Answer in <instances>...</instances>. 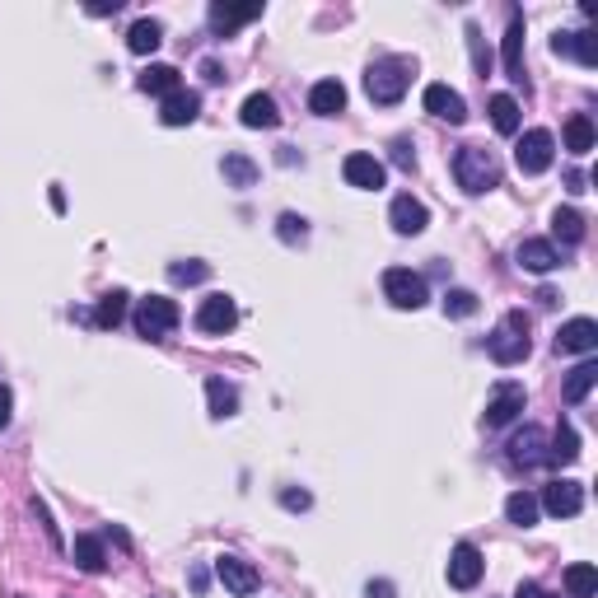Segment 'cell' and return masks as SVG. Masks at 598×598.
Wrapping results in <instances>:
<instances>
[{"mask_svg": "<svg viewBox=\"0 0 598 598\" xmlns=\"http://www.w3.org/2000/svg\"><path fill=\"white\" fill-rule=\"evenodd\" d=\"M215 580L225 584L234 598H253L257 589H262V575H257L253 561H243V556L225 552V556H215Z\"/></svg>", "mask_w": 598, "mask_h": 598, "instance_id": "obj_9", "label": "cell"}, {"mask_svg": "<svg viewBox=\"0 0 598 598\" xmlns=\"http://www.w3.org/2000/svg\"><path fill=\"white\" fill-rule=\"evenodd\" d=\"M524 407H528L524 384H514V379H500V384L491 388V398H486L482 426H486V430H505V426H514V421L524 416Z\"/></svg>", "mask_w": 598, "mask_h": 598, "instance_id": "obj_5", "label": "cell"}, {"mask_svg": "<svg viewBox=\"0 0 598 598\" xmlns=\"http://www.w3.org/2000/svg\"><path fill=\"white\" fill-rule=\"evenodd\" d=\"M239 122H243V127H253V131L276 127V122H281V108H276V99H271V94H248V99H243V108H239Z\"/></svg>", "mask_w": 598, "mask_h": 598, "instance_id": "obj_23", "label": "cell"}, {"mask_svg": "<svg viewBox=\"0 0 598 598\" xmlns=\"http://www.w3.org/2000/svg\"><path fill=\"white\" fill-rule=\"evenodd\" d=\"M169 281H173V285H197V281H206V262H173V267H169Z\"/></svg>", "mask_w": 598, "mask_h": 598, "instance_id": "obj_39", "label": "cell"}, {"mask_svg": "<svg viewBox=\"0 0 598 598\" xmlns=\"http://www.w3.org/2000/svg\"><path fill=\"white\" fill-rule=\"evenodd\" d=\"M281 505H285V510H309L314 496H309V491H281Z\"/></svg>", "mask_w": 598, "mask_h": 598, "instance_id": "obj_42", "label": "cell"}, {"mask_svg": "<svg viewBox=\"0 0 598 598\" xmlns=\"http://www.w3.org/2000/svg\"><path fill=\"white\" fill-rule=\"evenodd\" d=\"M552 229H556V239L584 243V215L575 211V206H556V211H552Z\"/></svg>", "mask_w": 598, "mask_h": 598, "instance_id": "obj_34", "label": "cell"}, {"mask_svg": "<svg viewBox=\"0 0 598 598\" xmlns=\"http://www.w3.org/2000/svg\"><path fill=\"white\" fill-rule=\"evenodd\" d=\"M566 150H570V155H580V159L594 150V122H589L584 113H575L566 122Z\"/></svg>", "mask_w": 598, "mask_h": 598, "instance_id": "obj_33", "label": "cell"}, {"mask_svg": "<svg viewBox=\"0 0 598 598\" xmlns=\"http://www.w3.org/2000/svg\"><path fill=\"white\" fill-rule=\"evenodd\" d=\"M365 598H393V584H388V580H370V584H365Z\"/></svg>", "mask_w": 598, "mask_h": 598, "instance_id": "obj_46", "label": "cell"}, {"mask_svg": "<svg viewBox=\"0 0 598 598\" xmlns=\"http://www.w3.org/2000/svg\"><path fill=\"white\" fill-rule=\"evenodd\" d=\"M454 178L468 197H482L491 187H500V159L486 145H458L454 155Z\"/></svg>", "mask_w": 598, "mask_h": 598, "instance_id": "obj_3", "label": "cell"}, {"mask_svg": "<svg viewBox=\"0 0 598 598\" xmlns=\"http://www.w3.org/2000/svg\"><path fill=\"white\" fill-rule=\"evenodd\" d=\"M342 178L351 187H360V192H379V187H384V178H388V169H384V159H374V155H365V150H356V155H346Z\"/></svg>", "mask_w": 598, "mask_h": 598, "instance_id": "obj_15", "label": "cell"}, {"mask_svg": "<svg viewBox=\"0 0 598 598\" xmlns=\"http://www.w3.org/2000/svg\"><path fill=\"white\" fill-rule=\"evenodd\" d=\"M276 234H281L285 243H309V225H304V215L285 211L281 220H276Z\"/></svg>", "mask_w": 598, "mask_h": 598, "instance_id": "obj_38", "label": "cell"}, {"mask_svg": "<svg viewBox=\"0 0 598 598\" xmlns=\"http://www.w3.org/2000/svg\"><path fill=\"white\" fill-rule=\"evenodd\" d=\"M201 75H206L211 85H220V80H229V75H225V66H220V61H201Z\"/></svg>", "mask_w": 598, "mask_h": 598, "instance_id": "obj_45", "label": "cell"}, {"mask_svg": "<svg viewBox=\"0 0 598 598\" xmlns=\"http://www.w3.org/2000/svg\"><path fill=\"white\" fill-rule=\"evenodd\" d=\"M594 384H598V365L589 356L575 365V370L566 374V388H561V398H566V407H580L589 393H594Z\"/></svg>", "mask_w": 598, "mask_h": 598, "instance_id": "obj_24", "label": "cell"}, {"mask_svg": "<svg viewBox=\"0 0 598 598\" xmlns=\"http://www.w3.org/2000/svg\"><path fill=\"white\" fill-rule=\"evenodd\" d=\"M477 309H482V304H477V295H472V290H463V285L444 295V318H472Z\"/></svg>", "mask_w": 598, "mask_h": 598, "instance_id": "obj_37", "label": "cell"}, {"mask_svg": "<svg viewBox=\"0 0 598 598\" xmlns=\"http://www.w3.org/2000/svg\"><path fill=\"white\" fill-rule=\"evenodd\" d=\"M131 323H136V332H141V337H150V342H164V337H169V332L183 323V309H178L173 299H164V295H150V299H141V304H136Z\"/></svg>", "mask_w": 598, "mask_h": 598, "instance_id": "obj_4", "label": "cell"}, {"mask_svg": "<svg viewBox=\"0 0 598 598\" xmlns=\"http://www.w3.org/2000/svg\"><path fill=\"white\" fill-rule=\"evenodd\" d=\"M505 75L514 85L528 89V71H524V15L514 10L510 15V29H505Z\"/></svg>", "mask_w": 598, "mask_h": 598, "instance_id": "obj_18", "label": "cell"}, {"mask_svg": "<svg viewBox=\"0 0 598 598\" xmlns=\"http://www.w3.org/2000/svg\"><path fill=\"white\" fill-rule=\"evenodd\" d=\"M547 454H552V463H575V458H580V435H575V426H570V421H561V426H556V440H552V449H547Z\"/></svg>", "mask_w": 598, "mask_h": 598, "instance_id": "obj_36", "label": "cell"}, {"mask_svg": "<svg viewBox=\"0 0 598 598\" xmlns=\"http://www.w3.org/2000/svg\"><path fill=\"white\" fill-rule=\"evenodd\" d=\"M388 225L398 229L402 239H412V234H421V229L430 225L426 201H416L412 192H402V197H393V206H388Z\"/></svg>", "mask_w": 598, "mask_h": 598, "instance_id": "obj_16", "label": "cell"}, {"mask_svg": "<svg viewBox=\"0 0 598 598\" xmlns=\"http://www.w3.org/2000/svg\"><path fill=\"white\" fill-rule=\"evenodd\" d=\"M33 514L43 519V528H47V538H52V547H61V533H57V524H52V514H47L43 500H33Z\"/></svg>", "mask_w": 598, "mask_h": 598, "instance_id": "obj_43", "label": "cell"}, {"mask_svg": "<svg viewBox=\"0 0 598 598\" xmlns=\"http://www.w3.org/2000/svg\"><path fill=\"white\" fill-rule=\"evenodd\" d=\"M538 510H542V514H552V519H575V514L584 510V486H580V482H570V477H556V482L542 486Z\"/></svg>", "mask_w": 598, "mask_h": 598, "instance_id": "obj_10", "label": "cell"}, {"mask_svg": "<svg viewBox=\"0 0 598 598\" xmlns=\"http://www.w3.org/2000/svg\"><path fill=\"white\" fill-rule=\"evenodd\" d=\"M159 43H164V24H159V19H136L127 29V47L136 57H150Z\"/></svg>", "mask_w": 598, "mask_h": 598, "instance_id": "obj_27", "label": "cell"}, {"mask_svg": "<svg viewBox=\"0 0 598 598\" xmlns=\"http://www.w3.org/2000/svg\"><path fill=\"white\" fill-rule=\"evenodd\" d=\"M412 75H416L412 57L374 61L370 71H365V94H370V103H379V108H393V103H402V94H407V85H412Z\"/></svg>", "mask_w": 598, "mask_h": 598, "instance_id": "obj_2", "label": "cell"}, {"mask_svg": "<svg viewBox=\"0 0 598 598\" xmlns=\"http://www.w3.org/2000/svg\"><path fill=\"white\" fill-rule=\"evenodd\" d=\"M491 127H496L500 136H514V131H519V99H514V94H496V99H491Z\"/></svg>", "mask_w": 598, "mask_h": 598, "instance_id": "obj_31", "label": "cell"}, {"mask_svg": "<svg viewBox=\"0 0 598 598\" xmlns=\"http://www.w3.org/2000/svg\"><path fill=\"white\" fill-rule=\"evenodd\" d=\"M514 598H547V594H542V589H538V584H533V580H528V584H519V594H514Z\"/></svg>", "mask_w": 598, "mask_h": 598, "instance_id": "obj_47", "label": "cell"}, {"mask_svg": "<svg viewBox=\"0 0 598 598\" xmlns=\"http://www.w3.org/2000/svg\"><path fill=\"white\" fill-rule=\"evenodd\" d=\"M136 85H141V94H159V99H169V94L183 89V80H178V66H145Z\"/></svg>", "mask_w": 598, "mask_h": 598, "instance_id": "obj_25", "label": "cell"}, {"mask_svg": "<svg viewBox=\"0 0 598 598\" xmlns=\"http://www.w3.org/2000/svg\"><path fill=\"white\" fill-rule=\"evenodd\" d=\"M594 346H598L594 318H570V323H561V332H556V351H561V356H594Z\"/></svg>", "mask_w": 598, "mask_h": 598, "instance_id": "obj_14", "label": "cell"}, {"mask_svg": "<svg viewBox=\"0 0 598 598\" xmlns=\"http://www.w3.org/2000/svg\"><path fill=\"white\" fill-rule=\"evenodd\" d=\"M421 103H426L430 117H440V122H449V127H463V122H468V103H463V94L449 89V85H426Z\"/></svg>", "mask_w": 598, "mask_h": 598, "instance_id": "obj_13", "label": "cell"}, {"mask_svg": "<svg viewBox=\"0 0 598 598\" xmlns=\"http://www.w3.org/2000/svg\"><path fill=\"white\" fill-rule=\"evenodd\" d=\"M206 402H211L215 421H225V416L239 412V388L225 384V379H206Z\"/></svg>", "mask_w": 598, "mask_h": 598, "instance_id": "obj_28", "label": "cell"}, {"mask_svg": "<svg viewBox=\"0 0 598 598\" xmlns=\"http://www.w3.org/2000/svg\"><path fill=\"white\" fill-rule=\"evenodd\" d=\"M556 159V136L547 127H533L519 136V145H514V164H519V173H528V178H538V173L552 169Z\"/></svg>", "mask_w": 598, "mask_h": 598, "instance_id": "obj_6", "label": "cell"}, {"mask_svg": "<svg viewBox=\"0 0 598 598\" xmlns=\"http://www.w3.org/2000/svg\"><path fill=\"white\" fill-rule=\"evenodd\" d=\"M75 566L89 570V575H99V570L108 566V556H103V538H99V533H80V538H75Z\"/></svg>", "mask_w": 598, "mask_h": 598, "instance_id": "obj_29", "label": "cell"}, {"mask_svg": "<svg viewBox=\"0 0 598 598\" xmlns=\"http://www.w3.org/2000/svg\"><path fill=\"white\" fill-rule=\"evenodd\" d=\"M444 575H449V584H454V589H463V594H468V589H477V584H482L486 556L477 552L472 542H458L454 552H449V570H444Z\"/></svg>", "mask_w": 598, "mask_h": 598, "instance_id": "obj_12", "label": "cell"}, {"mask_svg": "<svg viewBox=\"0 0 598 598\" xmlns=\"http://www.w3.org/2000/svg\"><path fill=\"white\" fill-rule=\"evenodd\" d=\"M384 295H388V304L393 309H421L430 299V290H426V276L421 271H412V267H388L384 271Z\"/></svg>", "mask_w": 598, "mask_h": 598, "instance_id": "obj_7", "label": "cell"}, {"mask_svg": "<svg viewBox=\"0 0 598 598\" xmlns=\"http://www.w3.org/2000/svg\"><path fill=\"white\" fill-rule=\"evenodd\" d=\"M566 594L570 598H594L598 594V570L589 566V561H575V566L566 570Z\"/></svg>", "mask_w": 598, "mask_h": 598, "instance_id": "obj_32", "label": "cell"}, {"mask_svg": "<svg viewBox=\"0 0 598 598\" xmlns=\"http://www.w3.org/2000/svg\"><path fill=\"white\" fill-rule=\"evenodd\" d=\"M468 43H472V61H477V71H491V52H482V29L477 24H468Z\"/></svg>", "mask_w": 598, "mask_h": 598, "instance_id": "obj_40", "label": "cell"}, {"mask_svg": "<svg viewBox=\"0 0 598 598\" xmlns=\"http://www.w3.org/2000/svg\"><path fill=\"white\" fill-rule=\"evenodd\" d=\"M197 117H201L197 89H178V94H169V99L159 103V122H164V127H192Z\"/></svg>", "mask_w": 598, "mask_h": 598, "instance_id": "obj_17", "label": "cell"}, {"mask_svg": "<svg viewBox=\"0 0 598 598\" xmlns=\"http://www.w3.org/2000/svg\"><path fill=\"white\" fill-rule=\"evenodd\" d=\"M505 458H510V468H524V472L552 463V454H547V430H542V426L514 430L510 444H505Z\"/></svg>", "mask_w": 598, "mask_h": 598, "instance_id": "obj_8", "label": "cell"}, {"mask_svg": "<svg viewBox=\"0 0 598 598\" xmlns=\"http://www.w3.org/2000/svg\"><path fill=\"white\" fill-rule=\"evenodd\" d=\"M309 113H318V117L346 113V85L342 80H318V85L309 89Z\"/></svg>", "mask_w": 598, "mask_h": 598, "instance_id": "obj_22", "label": "cell"}, {"mask_svg": "<svg viewBox=\"0 0 598 598\" xmlns=\"http://www.w3.org/2000/svg\"><path fill=\"white\" fill-rule=\"evenodd\" d=\"M528 332H533L528 314H524V309H510V314H505L496 328H491V337H486V351H491V360H496V365H505V370H510V365H524L528 351H533V337H528Z\"/></svg>", "mask_w": 598, "mask_h": 598, "instance_id": "obj_1", "label": "cell"}, {"mask_svg": "<svg viewBox=\"0 0 598 598\" xmlns=\"http://www.w3.org/2000/svg\"><path fill=\"white\" fill-rule=\"evenodd\" d=\"M257 15H262V5H225V0H215L211 5V33L215 38H229L234 29L253 24Z\"/></svg>", "mask_w": 598, "mask_h": 598, "instance_id": "obj_19", "label": "cell"}, {"mask_svg": "<svg viewBox=\"0 0 598 598\" xmlns=\"http://www.w3.org/2000/svg\"><path fill=\"white\" fill-rule=\"evenodd\" d=\"M127 290H108L99 299V309H94V328H117L122 318H127Z\"/></svg>", "mask_w": 598, "mask_h": 598, "instance_id": "obj_30", "label": "cell"}, {"mask_svg": "<svg viewBox=\"0 0 598 598\" xmlns=\"http://www.w3.org/2000/svg\"><path fill=\"white\" fill-rule=\"evenodd\" d=\"M10 416H15V393H10V388L0 384V430L10 426Z\"/></svg>", "mask_w": 598, "mask_h": 598, "instance_id": "obj_44", "label": "cell"}, {"mask_svg": "<svg viewBox=\"0 0 598 598\" xmlns=\"http://www.w3.org/2000/svg\"><path fill=\"white\" fill-rule=\"evenodd\" d=\"M552 52L556 57H575L580 66H598V47H594V33L580 29V33H552Z\"/></svg>", "mask_w": 598, "mask_h": 598, "instance_id": "obj_21", "label": "cell"}, {"mask_svg": "<svg viewBox=\"0 0 598 598\" xmlns=\"http://www.w3.org/2000/svg\"><path fill=\"white\" fill-rule=\"evenodd\" d=\"M220 173H225V183L229 187H253L257 183V164L248 155H225V164H220Z\"/></svg>", "mask_w": 598, "mask_h": 598, "instance_id": "obj_35", "label": "cell"}, {"mask_svg": "<svg viewBox=\"0 0 598 598\" xmlns=\"http://www.w3.org/2000/svg\"><path fill=\"white\" fill-rule=\"evenodd\" d=\"M505 519H510L514 528H533L542 519L538 496H533V491H510V496H505Z\"/></svg>", "mask_w": 598, "mask_h": 598, "instance_id": "obj_26", "label": "cell"}, {"mask_svg": "<svg viewBox=\"0 0 598 598\" xmlns=\"http://www.w3.org/2000/svg\"><path fill=\"white\" fill-rule=\"evenodd\" d=\"M519 267L533 271V276H547V271L561 267V253H556L552 239H524L519 243Z\"/></svg>", "mask_w": 598, "mask_h": 598, "instance_id": "obj_20", "label": "cell"}, {"mask_svg": "<svg viewBox=\"0 0 598 598\" xmlns=\"http://www.w3.org/2000/svg\"><path fill=\"white\" fill-rule=\"evenodd\" d=\"M393 159H398V169H407V173L416 169V155H412V141H407V136L393 141Z\"/></svg>", "mask_w": 598, "mask_h": 598, "instance_id": "obj_41", "label": "cell"}, {"mask_svg": "<svg viewBox=\"0 0 598 598\" xmlns=\"http://www.w3.org/2000/svg\"><path fill=\"white\" fill-rule=\"evenodd\" d=\"M197 332H206V337H225V332H234V323H239V304L229 295H206L197 304Z\"/></svg>", "mask_w": 598, "mask_h": 598, "instance_id": "obj_11", "label": "cell"}]
</instances>
